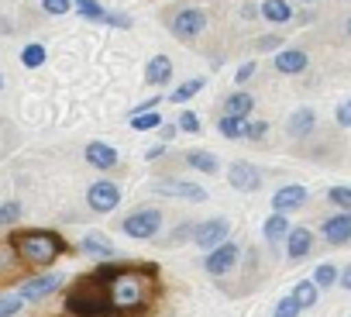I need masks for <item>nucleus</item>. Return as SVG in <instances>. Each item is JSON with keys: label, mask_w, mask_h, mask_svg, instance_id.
Returning a JSON list of instances; mask_svg holds the SVG:
<instances>
[{"label": "nucleus", "mask_w": 351, "mask_h": 317, "mask_svg": "<svg viewBox=\"0 0 351 317\" xmlns=\"http://www.w3.org/2000/svg\"><path fill=\"white\" fill-rule=\"evenodd\" d=\"M100 276V272H97ZM145 276H155V266H141V269H128V266H117L110 276H104L107 283V300L114 307V317H131V314H141L148 307V279Z\"/></svg>", "instance_id": "nucleus-1"}, {"label": "nucleus", "mask_w": 351, "mask_h": 317, "mask_svg": "<svg viewBox=\"0 0 351 317\" xmlns=\"http://www.w3.org/2000/svg\"><path fill=\"white\" fill-rule=\"evenodd\" d=\"M104 25H110V28H131V18L121 14V11H104Z\"/></svg>", "instance_id": "nucleus-38"}, {"label": "nucleus", "mask_w": 351, "mask_h": 317, "mask_svg": "<svg viewBox=\"0 0 351 317\" xmlns=\"http://www.w3.org/2000/svg\"><path fill=\"white\" fill-rule=\"evenodd\" d=\"M320 235L330 242V245H348L351 242V211H341L334 218H327L320 224Z\"/></svg>", "instance_id": "nucleus-13"}, {"label": "nucleus", "mask_w": 351, "mask_h": 317, "mask_svg": "<svg viewBox=\"0 0 351 317\" xmlns=\"http://www.w3.org/2000/svg\"><path fill=\"white\" fill-rule=\"evenodd\" d=\"M265 131H269L265 121H248V124H245V141H262Z\"/></svg>", "instance_id": "nucleus-36"}, {"label": "nucleus", "mask_w": 351, "mask_h": 317, "mask_svg": "<svg viewBox=\"0 0 351 317\" xmlns=\"http://www.w3.org/2000/svg\"><path fill=\"white\" fill-rule=\"evenodd\" d=\"M169 80H172V59L152 56L148 66H145V83H148V86H165Z\"/></svg>", "instance_id": "nucleus-19"}, {"label": "nucleus", "mask_w": 351, "mask_h": 317, "mask_svg": "<svg viewBox=\"0 0 351 317\" xmlns=\"http://www.w3.org/2000/svg\"><path fill=\"white\" fill-rule=\"evenodd\" d=\"M186 166H190V169H197V173H207V176H214V173L221 169L217 155H214V152H207V148H190V152H186Z\"/></svg>", "instance_id": "nucleus-20"}, {"label": "nucleus", "mask_w": 351, "mask_h": 317, "mask_svg": "<svg viewBox=\"0 0 351 317\" xmlns=\"http://www.w3.org/2000/svg\"><path fill=\"white\" fill-rule=\"evenodd\" d=\"M337 283H341L344 290H351V262H348V266H344V269L337 272Z\"/></svg>", "instance_id": "nucleus-42"}, {"label": "nucleus", "mask_w": 351, "mask_h": 317, "mask_svg": "<svg viewBox=\"0 0 351 317\" xmlns=\"http://www.w3.org/2000/svg\"><path fill=\"white\" fill-rule=\"evenodd\" d=\"M66 310L76 314V317H114V307H110V300H107V283H104V276H97V272L83 276V279L69 290Z\"/></svg>", "instance_id": "nucleus-2"}, {"label": "nucleus", "mask_w": 351, "mask_h": 317, "mask_svg": "<svg viewBox=\"0 0 351 317\" xmlns=\"http://www.w3.org/2000/svg\"><path fill=\"white\" fill-rule=\"evenodd\" d=\"M300 4H317V0H300Z\"/></svg>", "instance_id": "nucleus-47"}, {"label": "nucleus", "mask_w": 351, "mask_h": 317, "mask_svg": "<svg viewBox=\"0 0 351 317\" xmlns=\"http://www.w3.org/2000/svg\"><path fill=\"white\" fill-rule=\"evenodd\" d=\"M62 272H45V276H35V279H28L21 290H18V296L25 300V303H38V300H45V296H52L59 286H62Z\"/></svg>", "instance_id": "nucleus-9"}, {"label": "nucleus", "mask_w": 351, "mask_h": 317, "mask_svg": "<svg viewBox=\"0 0 351 317\" xmlns=\"http://www.w3.org/2000/svg\"><path fill=\"white\" fill-rule=\"evenodd\" d=\"M176 128H180V131H190V134H200V117H197L193 110H183L180 121H176Z\"/></svg>", "instance_id": "nucleus-34"}, {"label": "nucleus", "mask_w": 351, "mask_h": 317, "mask_svg": "<svg viewBox=\"0 0 351 317\" xmlns=\"http://www.w3.org/2000/svg\"><path fill=\"white\" fill-rule=\"evenodd\" d=\"M80 252L83 255H93V259H114V242L107 238V235H100V231H90L83 242H80Z\"/></svg>", "instance_id": "nucleus-18"}, {"label": "nucleus", "mask_w": 351, "mask_h": 317, "mask_svg": "<svg viewBox=\"0 0 351 317\" xmlns=\"http://www.w3.org/2000/svg\"><path fill=\"white\" fill-rule=\"evenodd\" d=\"M0 90H4V76H0Z\"/></svg>", "instance_id": "nucleus-48"}, {"label": "nucleus", "mask_w": 351, "mask_h": 317, "mask_svg": "<svg viewBox=\"0 0 351 317\" xmlns=\"http://www.w3.org/2000/svg\"><path fill=\"white\" fill-rule=\"evenodd\" d=\"M162 124V110L158 107H152V110H134L131 114V128L134 131H155Z\"/></svg>", "instance_id": "nucleus-27"}, {"label": "nucleus", "mask_w": 351, "mask_h": 317, "mask_svg": "<svg viewBox=\"0 0 351 317\" xmlns=\"http://www.w3.org/2000/svg\"><path fill=\"white\" fill-rule=\"evenodd\" d=\"M14 248L32 266H52L66 252V242L56 231H21L14 235Z\"/></svg>", "instance_id": "nucleus-3"}, {"label": "nucleus", "mask_w": 351, "mask_h": 317, "mask_svg": "<svg viewBox=\"0 0 351 317\" xmlns=\"http://www.w3.org/2000/svg\"><path fill=\"white\" fill-rule=\"evenodd\" d=\"M158 155H165V141H162V145H152V148L145 152V158H158Z\"/></svg>", "instance_id": "nucleus-44"}, {"label": "nucleus", "mask_w": 351, "mask_h": 317, "mask_svg": "<svg viewBox=\"0 0 351 317\" xmlns=\"http://www.w3.org/2000/svg\"><path fill=\"white\" fill-rule=\"evenodd\" d=\"M21 62H25L28 69H38V66L45 62V45H25V52H21Z\"/></svg>", "instance_id": "nucleus-31"}, {"label": "nucleus", "mask_w": 351, "mask_h": 317, "mask_svg": "<svg viewBox=\"0 0 351 317\" xmlns=\"http://www.w3.org/2000/svg\"><path fill=\"white\" fill-rule=\"evenodd\" d=\"M155 193L176 197V200H190V204H204V200H207V190H204L200 183H190V180H165V183H155Z\"/></svg>", "instance_id": "nucleus-10"}, {"label": "nucleus", "mask_w": 351, "mask_h": 317, "mask_svg": "<svg viewBox=\"0 0 351 317\" xmlns=\"http://www.w3.org/2000/svg\"><path fill=\"white\" fill-rule=\"evenodd\" d=\"M313 283H317V290L334 286V283H337V269H334L330 262H320V266H317V272H313Z\"/></svg>", "instance_id": "nucleus-30"}, {"label": "nucleus", "mask_w": 351, "mask_h": 317, "mask_svg": "<svg viewBox=\"0 0 351 317\" xmlns=\"http://www.w3.org/2000/svg\"><path fill=\"white\" fill-rule=\"evenodd\" d=\"M204 86H207V80H204V76H193V80H186L183 86H176V90L169 93V104H186V100L197 97Z\"/></svg>", "instance_id": "nucleus-25"}, {"label": "nucleus", "mask_w": 351, "mask_h": 317, "mask_svg": "<svg viewBox=\"0 0 351 317\" xmlns=\"http://www.w3.org/2000/svg\"><path fill=\"white\" fill-rule=\"evenodd\" d=\"M327 200L341 211H351V187H330L327 190Z\"/></svg>", "instance_id": "nucleus-32"}, {"label": "nucleus", "mask_w": 351, "mask_h": 317, "mask_svg": "<svg viewBox=\"0 0 351 317\" xmlns=\"http://www.w3.org/2000/svg\"><path fill=\"white\" fill-rule=\"evenodd\" d=\"M86 204H90L93 214H110V211H117V204H121V187L110 183V180H97V183L86 190Z\"/></svg>", "instance_id": "nucleus-6"}, {"label": "nucleus", "mask_w": 351, "mask_h": 317, "mask_svg": "<svg viewBox=\"0 0 351 317\" xmlns=\"http://www.w3.org/2000/svg\"><path fill=\"white\" fill-rule=\"evenodd\" d=\"M258 14H262L265 21H272V25H289V21H293V8L286 4V0H262Z\"/></svg>", "instance_id": "nucleus-22"}, {"label": "nucleus", "mask_w": 351, "mask_h": 317, "mask_svg": "<svg viewBox=\"0 0 351 317\" xmlns=\"http://www.w3.org/2000/svg\"><path fill=\"white\" fill-rule=\"evenodd\" d=\"M310 248H313V231L310 228H289V235H286V255L293 262H300V259L310 255Z\"/></svg>", "instance_id": "nucleus-16"}, {"label": "nucleus", "mask_w": 351, "mask_h": 317, "mask_svg": "<svg viewBox=\"0 0 351 317\" xmlns=\"http://www.w3.org/2000/svg\"><path fill=\"white\" fill-rule=\"evenodd\" d=\"M83 158H86L93 169H114L117 166V148L107 145V141H90L83 148Z\"/></svg>", "instance_id": "nucleus-14"}, {"label": "nucleus", "mask_w": 351, "mask_h": 317, "mask_svg": "<svg viewBox=\"0 0 351 317\" xmlns=\"http://www.w3.org/2000/svg\"><path fill=\"white\" fill-rule=\"evenodd\" d=\"M272 317H300V303H296L293 296H282V300L276 303Z\"/></svg>", "instance_id": "nucleus-33"}, {"label": "nucleus", "mask_w": 351, "mask_h": 317, "mask_svg": "<svg viewBox=\"0 0 351 317\" xmlns=\"http://www.w3.org/2000/svg\"><path fill=\"white\" fill-rule=\"evenodd\" d=\"M303 204H306V187H300V183L279 187L276 197H272V211H276V214H293V211H300Z\"/></svg>", "instance_id": "nucleus-12"}, {"label": "nucleus", "mask_w": 351, "mask_h": 317, "mask_svg": "<svg viewBox=\"0 0 351 317\" xmlns=\"http://www.w3.org/2000/svg\"><path fill=\"white\" fill-rule=\"evenodd\" d=\"M289 296L300 303V310H306V307H313V303H317L320 290H317V283H313V279H300V283L293 286V293H289Z\"/></svg>", "instance_id": "nucleus-24"}, {"label": "nucleus", "mask_w": 351, "mask_h": 317, "mask_svg": "<svg viewBox=\"0 0 351 317\" xmlns=\"http://www.w3.org/2000/svg\"><path fill=\"white\" fill-rule=\"evenodd\" d=\"M334 117H337V124H341V128H351V100H344V104L337 107V114H334Z\"/></svg>", "instance_id": "nucleus-40"}, {"label": "nucleus", "mask_w": 351, "mask_h": 317, "mask_svg": "<svg viewBox=\"0 0 351 317\" xmlns=\"http://www.w3.org/2000/svg\"><path fill=\"white\" fill-rule=\"evenodd\" d=\"M158 134H162V141H172L176 138V124H158Z\"/></svg>", "instance_id": "nucleus-43"}, {"label": "nucleus", "mask_w": 351, "mask_h": 317, "mask_svg": "<svg viewBox=\"0 0 351 317\" xmlns=\"http://www.w3.org/2000/svg\"><path fill=\"white\" fill-rule=\"evenodd\" d=\"M21 214H25V207H21L18 200H8V204H0V224H4V228L18 224V221H21Z\"/></svg>", "instance_id": "nucleus-29"}, {"label": "nucleus", "mask_w": 351, "mask_h": 317, "mask_svg": "<svg viewBox=\"0 0 351 317\" xmlns=\"http://www.w3.org/2000/svg\"><path fill=\"white\" fill-rule=\"evenodd\" d=\"M252 110H255V97L248 90H234L224 100V107H221V114H234V117H248Z\"/></svg>", "instance_id": "nucleus-21"}, {"label": "nucleus", "mask_w": 351, "mask_h": 317, "mask_svg": "<svg viewBox=\"0 0 351 317\" xmlns=\"http://www.w3.org/2000/svg\"><path fill=\"white\" fill-rule=\"evenodd\" d=\"M228 183L238 190V193H255L262 187V173L252 166V163H231L228 169Z\"/></svg>", "instance_id": "nucleus-11"}, {"label": "nucleus", "mask_w": 351, "mask_h": 317, "mask_svg": "<svg viewBox=\"0 0 351 317\" xmlns=\"http://www.w3.org/2000/svg\"><path fill=\"white\" fill-rule=\"evenodd\" d=\"M289 228H293V224H289V214H276V211H272L269 221L262 224V235H265V242L276 245V242H282V238L289 235Z\"/></svg>", "instance_id": "nucleus-23"}, {"label": "nucleus", "mask_w": 351, "mask_h": 317, "mask_svg": "<svg viewBox=\"0 0 351 317\" xmlns=\"http://www.w3.org/2000/svg\"><path fill=\"white\" fill-rule=\"evenodd\" d=\"M73 11L80 14V18H86V21H104V4L100 0H73Z\"/></svg>", "instance_id": "nucleus-28"}, {"label": "nucleus", "mask_w": 351, "mask_h": 317, "mask_svg": "<svg viewBox=\"0 0 351 317\" xmlns=\"http://www.w3.org/2000/svg\"><path fill=\"white\" fill-rule=\"evenodd\" d=\"M313 128H317V114H313V107H296V110L289 114V121H286V131H289L293 138H306Z\"/></svg>", "instance_id": "nucleus-17"}, {"label": "nucleus", "mask_w": 351, "mask_h": 317, "mask_svg": "<svg viewBox=\"0 0 351 317\" xmlns=\"http://www.w3.org/2000/svg\"><path fill=\"white\" fill-rule=\"evenodd\" d=\"M272 66H276L279 73H286V76H300V73L310 66V56H306L303 49H282V52H276Z\"/></svg>", "instance_id": "nucleus-15"}, {"label": "nucleus", "mask_w": 351, "mask_h": 317, "mask_svg": "<svg viewBox=\"0 0 351 317\" xmlns=\"http://www.w3.org/2000/svg\"><path fill=\"white\" fill-rule=\"evenodd\" d=\"M42 8L59 18V14H69V11H73V0H42Z\"/></svg>", "instance_id": "nucleus-37"}, {"label": "nucleus", "mask_w": 351, "mask_h": 317, "mask_svg": "<svg viewBox=\"0 0 351 317\" xmlns=\"http://www.w3.org/2000/svg\"><path fill=\"white\" fill-rule=\"evenodd\" d=\"M121 228H124V235H131V238H138V242H148V238H155L158 228H162V211H158V207H141V211L128 214Z\"/></svg>", "instance_id": "nucleus-5"}, {"label": "nucleus", "mask_w": 351, "mask_h": 317, "mask_svg": "<svg viewBox=\"0 0 351 317\" xmlns=\"http://www.w3.org/2000/svg\"><path fill=\"white\" fill-rule=\"evenodd\" d=\"M279 45H282V38H279V35H265V38H258V42H255V49H258V52H269V49H279Z\"/></svg>", "instance_id": "nucleus-39"}, {"label": "nucleus", "mask_w": 351, "mask_h": 317, "mask_svg": "<svg viewBox=\"0 0 351 317\" xmlns=\"http://www.w3.org/2000/svg\"><path fill=\"white\" fill-rule=\"evenodd\" d=\"M204 28H207V14L200 8H180L169 18V32H172V38H180V42H193Z\"/></svg>", "instance_id": "nucleus-4"}, {"label": "nucleus", "mask_w": 351, "mask_h": 317, "mask_svg": "<svg viewBox=\"0 0 351 317\" xmlns=\"http://www.w3.org/2000/svg\"><path fill=\"white\" fill-rule=\"evenodd\" d=\"M238 255H241V248H238L234 242H221L217 248H210V252H207L204 269H207L210 276H228V272L238 266Z\"/></svg>", "instance_id": "nucleus-7"}, {"label": "nucleus", "mask_w": 351, "mask_h": 317, "mask_svg": "<svg viewBox=\"0 0 351 317\" xmlns=\"http://www.w3.org/2000/svg\"><path fill=\"white\" fill-rule=\"evenodd\" d=\"M228 235H231V221H228V218H210V221H204L200 228H193V242H197L204 252H210V248H217L221 242H228Z\"/></svg>", "instance_id": "nucleus-8"}, {"label": "nucleus", "mask_w": 351, "mask_h": 317, "mask_svg": "<svg viewBox=\"0 0 351 317\" xmlns=\"http://www.w3.org/2000/svg\"><path fill=\"white\" fill-rule=\"evenodd\" d=\"M25 307V300L14 293V296H0V317H14L18 310Z\"/></svg>", "instance_id": "nucleus-35"}, {"label": "nucleus", "mask_w": 351, "mask_h": 317, "mask_svg": "<svg viewBox=\"0 0 351 317\" xmlns=\"http://www.w3.org/2000/svg\"><path fill=\"white\" fill-rule=\"evenodd\" d=\"M344 32H348V35H351V18H348V25H344Z\"/></svg>", "instance_id": "nucleus-46"}, {"label": "nucleus", "mask_w": 351, "mask_h": 317, "mask_svg": "<svg viewBox=\"0 0 351 317\" xmlns=\"http://www.w3.org/2000/svg\"><path fill=\"white\" fill-rule=\"evenodd\" d=\"M245 124H248V117H234V114H221V121H217V131H221L224 138H231V141H238V138H245Z\"/></svg>", "instance_id": "nucleus-26"}, {"label": "nucleus", "mask_w": 351, "mask_h": 317, "mask_svg": "<svg viewBox=\"0 0 351 317\" xmlns=\"http://www.w3.org/2000/svg\"><path fill=\"white\" fill-rule=\"evenodd\" d=\"M255 14H258V11H255L252 4H245V8H241V18H255Z\"/></svg>", "instance_id": "nucleus-45"}, {"label": "nucleus", "mask_w": 351, "mask_h": 317, "mask_svg": "<svg viewBox=\"0 0 351 317\" xmlns=\"http://www.w3.org/2000/svg\"><path fill=\"white\" fill-rule=\"evenodd\" d=\"M252 76H255V62H245V66H241V69H238V73H234V83H238V86H241V83H248V80H252Z\"/></svg>", "instance_id": "nucleus-41"}]
</instances>
